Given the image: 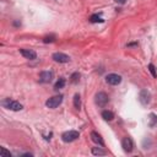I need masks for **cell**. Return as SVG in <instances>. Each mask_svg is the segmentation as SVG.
<instances>
[{
    "label": "cell",
    "mask_w": 157,
    "mask_h": 157,
    "mask_svg": "<svg viewBox=\"0 0 157 157\" xmlns=\"http://www.w3.org/2000/svg\"><path fill=\"white\" fill-rule=\"evenodd\" d=\"M121 147L124 148L125 152H131L132 148H134V142H132V140H131L129 136L124 137L123 141H121Z\"/></svg>",
    "instance_id": "6"
},
{
    "label": "cell",
    "mask_w": 157,
    "mask_h": 157,
    "mask_svg": "<svg viewBox=\"0 0 157 157\" xmlns=\"http://www.w3.org/2000/svg\"><path fill=\"white\" fill-rule=\"evenodd\" d=\"M20 53L26 58V59H29V60H34L37 58V54L34 50H31V49H20Z\"/></svg>",
    "instance_id": "10"
},
{
    "label": "cell",
    "mask_w": 157,
    "mask_h": 157,
    "mask_svg": "<svg viewBox=\"0 0 157 157\" xmlns=\"http://www.w3.org/2000/svg\"><path fill=\"white\" fill-rule=\"evenodd\" d=\"M54 40H55V36H54V34L45 36V37L43 38V42H44V43H53Z\"/></svg>",
    "instance_id": "18"
},
{
    "label": "cell",
    "mask_w": 157,
    "mask_h": 157,
    "mask_svg": "<svg viewBox=\"0 0 157 157\" xmlns=\"http://www.w3.org/2000/svg\"><path fill=\"white\" fill-rule=\"evenodd\" d=\"M148 125H150L151 128H153V126L157 125V115H156V114H153V113L150 114V118H148Z\"/></svg>",
    "instance_id": "13"
},
{
    "label": "cell",
    "mask_w": 157,
    "mask_h": 157,
    "mask_svg": "<svg viewBox=\"0 0 157 157\" xmlns=\"http://www.w3.org/2000/svg\"><path fill=\"white\" fill-rule=\"evenodd\" d=\"M53 77H54V75L52 71H42L39 75V81L43 83H48L53 80Z\"/></svg>",
    "instance_id": "8"
},
{
    "label": "cell",
    "mask_w": 157,
    "mask_h": 157,
    "mask_svg": "<svg viewBox=\"0 0 157 157\" xmlns=\"http://www.w3.org/2000/svg\"><path fill=\"white\" fill-rule=\"evenodd\" d=\"M0 155L4 156V157H10V156H11V153H10L9 151H6L5 147H1V148H0Z\"/></svg>",
    "instance_id": "21"
},
{
    "label": "cell",
    "mask_w": 157,
    "mask_h": 157,
    "mask_svg": "<svg viewBox=\"0 0 157 157\" xmlns=\"http://www.w3.org/2000/svg\"><path fill=\"white\" fill-rule=\"evenodd\" d=\"M102 118H103L104 120L110 121V120L114 119V114H113L110 110H103V112H102Z\"/></svg>",
    "instance_id": "12"
},
{
    "label": "cell",
    "mask_w": 157,
    "mask_h": 157,
    "mask_svg": "<svg viewBox=\"0 0 157 157\" xmlns=\"http://www.w3.org/2000/svg\"><path fill=\"white\" fill-rule=\"evenodd\" d=\"M125 1H126V0H115V2H118V4H120V5L125 4Z\"/></svg>",
    "instance_id": "22"
},
{
    "label": "cell",
    "mask_w": 157,
    "mask_h": 157,
    "mask_svg": "<svg viewBox=\"0 0 157 157\" xmlns=\"http://www.w3.org/2000/svg\"><path fill=\"white\" fill-rule=\"evenodd\" d=\"M74 107L76 108V109H80L81 108V97H80V94H75L74 96Z\"/></svg>",
    "instance_id": "15"
},
{
    "label": "cell",
    "mask_w": 157,
    "mask_h": 157,
    "mask_svg": "<svg viewBox=\"0 0 157 157\" xmlns=\"http://www.w3.org/2000/svg\"><path fill=\"white\" fill-rule=\"evenodd\" d=\"M91 140H92L93 142L98 144L99 146H104V141H103L102 136H101L98 132H96V131H92V132H91Z\"/></svg>",
    "instance_id": "11"
},
{
    "label": "cell",
    "mask_w": 157,
    "mask_h": 157,
    "mask_svg": "<svg viewBox=\"0 0 157 157\" xmlns=\"http://www.w3.org/2000/svg\"><path fill=\"white\" fill-rule=\"evenodd\" d=\"M52 58L56 63H69L70 61V56L64 54V53H54Z\"/></svg>",
    "instance_id": "7"
},
{
    "label": "cell",
    "mask_w": 157,
    "mask_h": 157,
    "mask_svg": "<svg viewBox=\"0 0 157 157\" xmlns=\"http://www.w3.org/2000/svg\"><path fill=\"white\" fill-rule=\"evenodd\" d=\"M4 105H5L7 109H10V110H15V112L21 110V109L23 108L22 104H21L20 102H17V101H12V99H6V101L4 102Z\"/></svg>",
    "instance_id": "4"
},
{
    "label": "cell",
    "mask_w": 157,
    "mask_h": 157,
    "mask_svg": "<svg viewBox=\"0 0 157 157\" xmlns=\"http://www.w3.org/2000/svg\"><path fill=\"white\" fill-rule=\"evenodd\" d=\"M108 101H109V98H108V96H107L104 92H98V93L94 96V102H96V104L99 105V107H104V105L108 103Z\"/></svg>",
    "instance_id": "2"
},
{
    "label": "cell",
    "mask_w": 157,
    "mask_h": 157,
    "mask_svg": "<svg viewBox=\"0 0 157 157\" xmlns=\"http://www.w3.org/2000/svg\"><path fill=\"white\" fill-rule=\"evenodd\" d=\"M92 155H94V156H103V155H105V151L99 148V147H92Z\"/></svg>",
    "instance_id": "16"
},
{
    "label": "cell",
    "mask_w": 157,
    "mask_h": 157,
    "mask_svg": "<svg viewBox=\"0 0 157 157\" xmlns=\"http://www.w3.org/2000/svg\"><path fill=\"white\" fill-rule=\"evenodd\" d=\"M148 70H150V72H151V75L153 77H157V72H156V69H155L153 64H148Z\"/></svg>",
    "instance_id": "20"
},
{
    "label": "cell",
    "mask_w": 157,
    "mask_h": 157,
    "mask_svg": "<svg viewBox=\"0 0 157 157\" xmlns=\"http://www.w3.org/2000/svg\"><path fill=\"white\" fill-rule=\"evenodd\" d=\"M78 136H80L78 131H76V130H69V131H65L61 135V139H63L64 142H72V141L77 140Z\"/></svg>",
    "instance_id": "1"
},
{
    "label": "cell",
    "mask_w": 157,
    "mask_h": 157,
    "mask_svg": "<svg viewBox=\"0 0 157 157\" xmlns=\"http://www.w3.org/2000/svg\"><path fill=\"white\" fill-rule=\"evenodd\" d=\"M105 81H107V83L115 86V85H119L121 82V76L118 74H108L105 77Z\"/></svg>",
    "instance_id": "5"
},
{
    "label": "cell",
    "mask_w": 157,
    "mask_h": 157,
    "mask_svg": "<svg viewBox=\"0 0 157 157\" xmlns=\"http://www.w3.org/2000/svg\"><path fill=\"white\" fill-rule=\"evenodd\" d=\"M78 80H80V74H78V72H74V74L71 75V80H70V81H71L72 83H77Z\"/></svg>",
    "instance_id": "19"
},
{
    "label": "cell",
    "mask_w": 157,
    "mask_h": 157,
    "mask_svg": "<svg viewBox=\"0 0 157 157\" xmlns=\"http://www.w3.org/2000/svg\"><path fill=\"white\" fill-rule=\"evenodd\" d=\"M90 21H91L92 23H97V22H103V18H102L99 15L94 13V15H92V16L90 17Z\"/></svg>",
    "instance_id": "17"
},
{
    "label": "cell",
    "mask_w": 157,
    "mask_h": 157,
    "mask_svg": "<svg viewBox=\"0 0 157 157\" xmlns=\"http://www.w3.org/2000/svg\"><path fill=\"white\" fill-rule=\"evenodd\" d=\"M61 102H63V96H61V94H59V96H53V97H50V98L45 102V105H47L48 108H56Z\"/></svg>",
    "instance_id": "3"
},
{
    "label": "cell",
    "mask_w": 157,
    "mask_h": 157,
    "mask_svg": "<svg viewBox=\"0 0 157 157\" xmlns=\"http://www.w3.org/2000/svg\"><path fill=\"white\" fill-rule=\"evenodd\" d=\"M65 83H66V81H65V78H59L56 82H55V85H54V90H60V88H63L64 86H65Z\"/></svg>",
    "instance_id": "14"
},
{
    "label": "cell",
    "mask_w": 157,
    "mask_h": 157,
    "mask_svg": "<svg viewBox=\"0 0 157 157\" xmlns=\"http://www.w3.org/2000/svg\"><path fill=\"white\" fill-rule=\"evenodd\" d=\"M139 99H140V102H141L144 105L148 104V103H150V101H151V94H150V92H148L147 90H142V91L140 92Z\"/></svg>",
    "instance_id": "9"
}]
</instances>
